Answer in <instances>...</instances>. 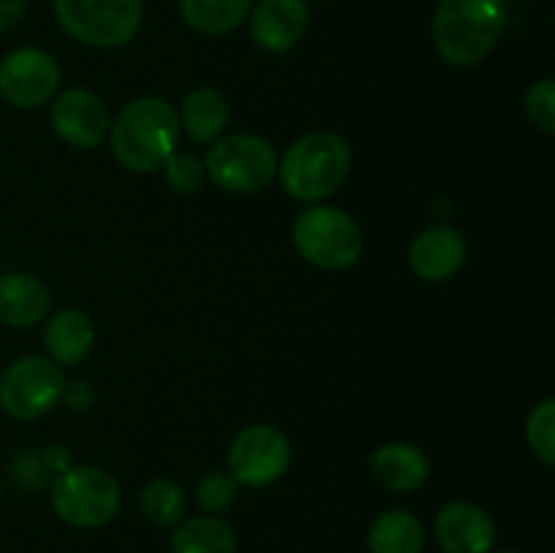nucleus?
Segmentation results:
<instances>
[{
  "mask_svg": "<svg viewBox=\"0 0 555 553\" xmlns=\"http://www.w3.org/2000/svg\"><path fill=\"white\" fill-rule=\"evenodd\" d=\"M95 399H98V390H95V385L90 383V380H65V388H63V399L60 401H65V407H68V410H74V412H87V410H92V404H95Z\"/></svg>",
  "mask_w": 555,
  "mask_h": 553,
  "instance_id": "nucleus-28",
  "label": "nucleus"
},
{
  "mask_svg": "<svg viewBox=\"0 0 555 553\" xmlns=\"http://www.w3.org/2000/svg\"><path fill=\"white\" fill-rule=\"evenodd\" d=\"M238 497V483L231 472L215 470L209 475L201 477L198 488H195V499H198V507L206 515H220L225 510L233 507Z\"/></svg>",
  "mask_w": 555,
  "mask_h": 553,
  "instance_id": "nucleus-24",
  "label": "nucleus"
},
{
  "mask_svg": "<svg viewBox=\"0 0 555 553\" xmlns=\"http://www.w3.org/2000/svg\"><path fill=\"white\" fill-rule=\"evenodd\" d=\"M43 459H47L52 475H60V472H65L68 466H74V455H70V450L65 448V445H49V448L43 450Z\"/></svg>",
  "mask_w": 555,
  "mask_h": 553,
  "instance_id": "nucleus-29",
  "label": "nucleus"
},
{
  "mask_svg": "<svg viewBox=\"0 0 555 553\" xmlns=\"http://www.w3.org/2000/svg\"><path fill=\"white\" fill-rule=\"evenodd\" d=\"M27 9V0H0V33L14 27Z\"/></svg>",
  "mask_w": 555,
  "mask_h": 553,
  "instance_id": "nucleus-30",
  "label": "nucleus"
},
{
  "mask_svg": "<svg viewBox=\"0 0 555 553\" xmlns=\"http://www.w3.org/2000/svg\"><path fill=\"white\" fill-rule=\"evenodd\" d=\"M434 535L444 553H491L496 545V524L475 502L444 504L434 520Z\"/></svg>",
  "mask_w": 555,
  "mask_h": 553,
  "instance_id": "nucleus-12",
  "label": "nucleus"
},
{
  "mask_svg": "<svg viewBox=\"0 0 555 553\" xmlns=\"http://www.w3.org/2000/svg\"><path fill=\"white\" fill-rule=\"evenodd\" d=\"M163 171H166V182L173 193L193 195L206 184L204 163L190 155V152H173L166 166H163Z\"/></svg>",
  "mask_w": 555,
  "mask_h": 553,
  "instance_id": "nucleus-26",
  "label": "nucleus"
},
{
  "mask_svg": "<svg viewBox=\"0 0 555 553\" xmlns=\"http://www.w3.org/2000/svg\"><path fill=\"white\" fill-rule=\"evenodd\" d=\"M139 504L146 520H152L155 526H177L188 513V497H184L182 486L168 477H155L146 483L141 488Z\"/></svg>",
  "mask_w": 555,
  "mask_h": 553,
  "instance_id": "nucleus-22",
  "label": "nucleus"
},
{
  "mask_svg": "<svg viewBox=\"0 0 555 553\" xmlns=\"http://www.w3.org/2000/svg\"><path fill=\"white\" fill-rule=\"evenodd\" d=\"M276 150L255 133L220 136L206 152V179L225 193L249 195L269 188L276 177Z\"/></svg>",
  "mask_w": 555,
  "mask_h": 553,
  "instance_id": "nucleus-5",
  "label": "nucleus"
},
{
  "mask_svg": "<svg viewBox=\"0 0 555 553\" xmlns=\"http://www.w3.org/2000/svg\"><path fill=\"white\" fill-rule=\"evenodd\" d=\"M526 442L542 464H555V399H542L526 417Z\"/></svg>",
  "mask_w": 555,
  "mask_h": 553,
  "instance_id": "nucleus-23",
  "label": "nucleus"
},
{
  "mask_svg": "<svg viewBox=\"0 0 555 553\" xmlns=\"http://www.w3.org/2000/svg\"><path fill=\"white\" fill-rule=\"evenodd\" d=\"M255 0H179V14L201 36H228L247 22Z\"/></svg>",
  "mask_w": 555,
  "mask_h": 553,
  "instance_id": "nucleus-19",
  "label": "nucleus"
},
{
  "mask_svg": "<svg viewBox=\"0 0 555 553\" xmlns=\"http://www.w3.org/2000/svg\"><path fill=\"white\" fill-rule=\"evenodd\" d=\"M524 108L526 117L531 119L534 128H540L542 133L547 136L555 133V81L551 76H545V79L534 81V85L529 87Z\"/></svg>",
  "mask_w": 555,
  "mask_h": 553,
  "instance_id": "nucleus-27",
  "label": "nucleus"
},
{
  "mask_svg": "<svg viewBox=\"0 0 555 553\" xmlns=\"http://www.w3.org/2000/svg\"><path fill=\"white\" fill-rule=\"evenodd\" d=\"M54 16L74 41L92 49H117L139 33L144 0H54Z\"/></svg>",
  "mask_w": 555,
  "mask_h": 553,
  "instance_id": "nucleus-7",
  "label": "nucleus"
},
{
  "mask_svg": "<svg viewBox=\"0 0 555 553\" xmlns=\"http://www.w3.org/2000/svg\"><path fill=\"white\" fill-rule=\"evenodd\" d=\"M179 128L193 144L209 146L225 133L231 108H228L225 95L215 87H195L184 95L182 108H179Z\"/></svg>",
  "mask_w": 555,
  "mask_h": 553,
  "instance_id": "nucleus-17",
  "label": "nucleus"
},
{
  "mask_svg": "<svg viewBox=\"0 0 555 553\" xmlns=\"http://www.w3.org/2000/svg\"><path fill=\"white\" fill-rule=\"evenodd\" d=\"M352 166L350 144L339 133L318 130L293 141L276 160V177L291 198L320 204L345 184Z\"/></svg>",
  "mask_w": 555,
  "mask_h": 553,
  "instance_id": "nucleus-3",
  "label": "nucleus"
},
{
  "mask_svg": "<svg viewBox=\"0 0 555 553\" xmlns=\"http://www.w3.org/2000/svg\"><path fill=\"white\" fill-rule=\"evenodd\" d=\"M49 499L57 518H63L65 524L79 526V529H98L117 515L122 493L106 470L79 464L52 477Z\"/></svg>",
  "mask_w": 555,
  "mask_h": 553,
  "instance_id": "nucleus-6",
  "label": "nucleus"
},
{
  "mask_svg": "<svg viewBox=\"0 0 555 553\" xmlns=\"http://www.w3.org/2000/svg\"><path fill=\"white\" fill-rule=\"evenodd\" d=\"M49 123L54 136L74 150H95L108 139L112 117L101 95L90 90L57 92L49 103Z\"/></svg>",
  "mask_w": 555,
  "mask_h": 553,
  "instance_id": "nucleus-11",
  "label": "nucleus"
},
{
  "mask_svg": "<svg viewBox=\"0 0 555 553\" xmlns=\"http://www.w3.org/2000/svg\"><path fill=\"white\" fill-rule=\"evenodd\" d=\"M509 22L504 0H439L434 11V47L455 68L480 65L496 49Z\"/></svg>",
  "mask_w": 555,
  "mask_h": 553,
  "instance_id": "nucleus-2",
  "label": "nucleus"
},
{
  "mask_svg": "<svg viewBox=\"0 0 555 553\" xmlns=\"http://www.w3.org/2000/svg\"><path fill=\"white\" fill-rule=\"evenodd\" d=\"M9 477L20 491L33 493V491H41L52 483V470H49L47 459H43V450H33L25 448L20 453L11 455L9 461Z\"/></svg>",
  "mask_w": 555,
  "mask_h": 553,
  "instance_id": "nucleus-25",
  "label": "nucleus"
},
{
  "mask_svg": "<svg viewBox=\"0 0 555 553\" xmlns=\"http://www.w3.org/2000/svg\"><path fill=\"white\" fill-rule=\"evenodd\" d=\"M171 553H236V531L217 515L179 520L171 537Z\"/></svg>",
  "mask_w": 555,
  "mask_h": 553,
  "instance_id": "nucleus-20",
  "label": "nucleus"
},
{
  "mask_svg": "<svg viewBox=\"0 0 555 553\" xmlns=\"http://www.w3.org/2000/svg\"><path fill=\"white\" fill-rule=\"evenodd\" d=\"M63 366L43 356H25L0 374V410L14 421H38L63 399Z\"/></svg>",
  "mask_w": 555,
  "mask_h": 553,
  "instance_id": "nucleus-8",
  "label": "nucleus"
},
{
  "mask_svg": "<svg viewBox=\"0 0 555 553\" xmlns=\"http://www.w3.org/2000/svg\"><path fill=\"white\" fill-rule=\"evenodd\" d=\"M369 470L379 486L396 493L417 491L431 475L428 455L412 442H388L377 448L369 459Z\"/></svg>",
  "mask_w": 555,
  "mask_h": 553,
  "instance_id": "nucleus-16",
  "label": "nucleus"
},
{
  "mask_svg": "<svg viewBox=\"0 0 555 553\" xmlns=\"http://www.w3.org/2000/svg\"><path fill=\"white\" fill-rule=\"evenodd\" d=\"M179 136L182 128H179L177 108L157 95L130 101L108 128L114 157L135 173L160 171L168 157L177 152Z\"/></svg>",
  "mask_w": 555,
  "mask_h": 553,
  "instance_id": "nucleus-1",
  "label": "nucleus"
},
{
  "mask_svg": "<svg viewBox=\"0 0 555 553\" xmlns=\"http://www.w3.org/2000/svg\"><path fill=\"white\" fill-rule=\"evenodd\" d=\"M423 524L410 510H388L369 529V551L372 553H421Z\"/></svg>",
  "mask_w": 555,
  "mask_h": 553,
  "instance_id": "nucleus-21",
  "label": "nucleus"
},
{
  "mask_svg": "<svg viewBox=\"0 0 555 553\" xmlns=\"http://www.w3.org/2000/svg\"><path fill=\"white\" fill-rule=\"evenodd\" d=\"M43 345H47L49 358L57 366H76L90 356L95 345V325L90 314L79 309H60L49 318L47 331H43Z\"/></svg>",
  "mask_w": 555,
  "mask_h": 553,
  "instance_id": "nucleus-18",
  "label": "nucleus"
},
{
  "mask_svg": "<svg viewBox=\"0 0 555 553\" xmlns=\"http://www.w3.org/2000/svg\"><path fill=\"white\" fill-rule=\"evenodd\" d=\"M52 296L49 287L30 271H5L0 274V325L33 329L47 320Z\"/></svg>",
  "mask_w": 555,
  "mask_h": 553,
  "instance_id": "nucleus-15",
  "label": "nucleus"
},
{
  "mask_svg": "<svg viewBox=\"0 0 555 553\" xmlns=\"http://www.w3.org/2000/svg\"><path fill=\"white\" fill-rule=\"evenodd\" d=\"M249 36L263 52L285 54L307 36V0H258L249 11Z\"/></svg>",
  "mask_w": 555,
  "mask_h": 553,
  "instance_id": "nucleus-13",
  "label": "nucleus"
},
{
  "mask_svg": "<svg viewBox=\"0 0 555 553\" xmlns=\"http://www.w3.org/2000/svg\"><path fill=\"white\" fill-rule=\"evenodd\" d=\"M293 448L282 428L271 423H253L233 437L228 448V466L238 486L266 488L282 480L291 470Z\"/></svg>",
  "mask_w": 555,
  "mask_h": 553,
  "instance_id": "nucleus-9",
  "label": "nucleus"
},
{
  "mask_svg": "<svg viewBox=\"0 0 555 553\" xmlns=\"http://www.w3.org/2000/svg\"><path fill=\"white\" fill-rule=\"evenodd\" d=\"M0 497H3V480H0Z\"/></svg>",
  "mask_w": 555,
  "mask_h": 553,
  "instance_id": "nucleus-31",
  "label": "nucleus"
},
{
  "mask_svg": "<svg viewBox=\"0 0 555 553\" xmlns=\"http://www.w3.org/2000/svg\"><path fill=\"white\" fill-rule=\"evenodd\" d=\"M60 65L47 49L20 47L0 60V98L16 108H41L60 90Z\"/></svg>",
  "mask_w": 555,
  "mask_h": 553,
  "instance_id": "nucleus-10",
  "label": "nucleus"
},
{
  "mask_svg": "<svg viewBox=\"0 0 555 553\" xmlns=\"http://www.w3.org/2000/svg\"><path fill=\"white\" fill-rule=\"evenodd\" d=\"M502 553H520V551H502Z\"/></svg>",
  "mask_w": 555,
  "mask_h": 553,
  "instance_id": "nucleus-32",
  "label": "nucleus"
},
{
  "mask_svg": "<svg viewBox=\"0 0 555 553\" xmlns=\"http://www.w3.org/2000/svg\"><path fill=\"white\" fill-rule=\"evenodd\" d=\"M293 244L307 263L323 271H341L363 255L361 226L339 206L312 204L293 220Z\"/></svg>",
  "mask_w": 555,
  "mask_h": 553,
  "instance_id": "nucleus-4",
  "label": "nucleus"
},
{
  "mask_svg": "<svg viewBox=\"0 0 555 553\" xmlns=\"http://www.w3.org/2000/svg\"><path fill=\"white\" fill-rule=\"evenodd\" d=\"M466 239L453 226H431L423 228L410 244V266L421 280L426 282H448L464 269Z\"/></svg>",
  "mask_w": 555,
  "mask_h": 553,
  "instance_id": "nucleus-14",
  "label": "nucleus"
}]
</instances>
